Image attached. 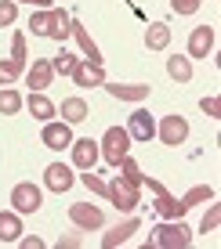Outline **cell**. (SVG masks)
<instances>
[{
    "label": "cell",
    "instance_id": "6da1fadb",
    "mask_svg": "<svg viewBox=\"0 0 221 249\" xmlns=\"http://www.w3.org/2000/svg\"><path fill=\"white\" fill-rule=\"evenodd\" d=\"M189 242H192V231H189V224H185L181 217L156 224V228H152V235H149V246L152 249H185Z\"/></svg>",
    "mask_w": 221,
    "mask_h": 249
},
{
    "label": "cell",
    "instance_id": "7a4b0ae2",
    "mask_svg": "<svg viewBox=\"0 0 221 249\" xmlns=\"http://www.w3.org/2000/svg\"><path fill=\"white\" fill-rule=\"evenodd\" d=\"M105 199L116 206V210H123V213H131L134 206L141 202V184H134V181H127L123 174H116L113 181H105Z\"/></svg>",
    "mask_w": 221,
    "mask_h": 249
},
{
    "label": "cell",
    "instance_id": "3957f363",
    "mask_svg": "<svg viewBox=\"0 0 221 249\" xmlns=\"http://www.w3.org/2000/svg\"><path fill=\"white\" fill-rule=\"evenodd\" d=\"M98 152H101V159H105L109 166H120V159L131 152V134H127V126H109V130L101 134V141H98Z\"/></svg>",
    "mask_w": 221,
    "mask_h": 249
},
{
    "label": "cell",
    "instance_id": "277c9868",
    "mask_svg": "<svg viewBox=\"0 0 221 249\" xmlns=\"http://www.w3.org/2000/svg\"><path fill=\"white\" fill-rule=\"evenodd\" d=\"M156 137L167 144V148H178V144H185V141H189V119L178 116V112L163 116V119L156 123Z\"/></svg>",
    "mask_w": 221,
    "mask_h": 249
},
{
    "label": "cell",
    "instance_id": "5b68a950",
    "mask_svg": "<svg viewBox=\"0 0 221 249\" xmlns=\"http://www.w3.org/2000/svg\"><path fill=\"white\" fill-rule=\"evenodd\" d=\"M40 206H44V192H40L33 181H22V184H15L11 188V210L15 213H37Z\"/></svg>",
    "mask_w": 221,
    "mask_h": 249
},
{
    "label": "cell",
    "instance_id": "8992f818",
    "mask_svg": "<svg viewBox=\"0 0 221 249\" xmlns=\"http://www.w3.org/2000/svg\"><path fill=\"white\" fill-rule=\"evenodd\" d=\"M69 220H73V228H80V231H98L105 224V213H101L95 202H73L69 206Z\"/></svg>",
    "mask_w": 221,
    "mask_h": 249
},
{
    "label": "cell",
    "instance_id": "52a82bcc",
    "mask_svg": "<svg viewBox=\"0 0 221 249\" xmlns=\"http://www.w3.org/2000/svg\"><path fill=\"white\" fill-rule=\"evenodd\" d=\"M40 141H44L51 152H62V148L73 144V126L65 123V119H47L44 130H40Z\"/></svg>",
    "mask_w": 221,
    "mask_h": 249
},
{
    "label": "cell",
    "instance_id": "ba28073f",
    "mask_svg": "<svg viewBox=\"0 0 221 249\" xmlns=\"http://www.w3.org/2000/svg\"><path fill=\"white\" fill-rule=\"evenodd\" d=\"M69 152H73V166L76 170H95V162L101 159L98 141H91V137H73Z\"/></svg>",
    "mask_w": 221,
    "mask_h": 249
},
{
    "label": "cell",
    "instance_id": "9c48e42d",
    "mask_svg": "<svg viewBox=\"0 0 221 249\" xmlns=\"http://www.w3.org/2000/svg\"><path fill=\"white\" fill-rule=\"evenodd\" d=\"M127 134H131V141H141L149 144L152 137H156V119H152L145 108H134L131 119H127Z\"/></svg>",
    "mask_w": 221,
    "mask_h": 249
},
{
    "label": "cell",
    "instance_id": "30bf717a",
    "mask_svg": "<svg viewBox=\"0 0 221 249\" xmlns=\"http://www.w3.org/2000/svg\"><path fill=\"white\" fill-rule=\"evenodd\" d=\"M214 40H218V29L214 25H196L189 33V54L185 58H207L214 51Z\"/></svg>",
    "mask_w": 221,
    "mask_h": 249
},
{
    "label": "cell",
    "instance_id": "8fae6325",
    "mask_svg": "<svg viewBox=\"0 0 221 249\" xmlns=\"http://www.w3.org/2000/svg\"><path fill=\"white\" fill-rule=\"evenodd\" d=\"M69 76H73L76 87H101V83H105V65H95V62H87V58H80Z\"/></svg>",
    "mask_w": 221,
    "mask_h": 249
},
{
    "label": "cell",
    "instance_id": "7c38bea8",
    "mask_svg": "<svg viewBox=\"0 0 221 249\" xmlns=\"http://www.w3.org/2000/svg\"><path fill=\"white\" fill-rule=\"evenodd\" d=\"M44 184L51 188V192H69V188L76 184V174H73V166H65V162H51V166L44 170Z\"/></svg>",
    "mask_w": 221,
    "mask_h": 249
},
{
    "label": "cell",
    "instance_id": "4fadbf2b",
    "mask_svg": "<svg viewBox=\"0 0 221 249\" xmlns=\"http://www.w3.org/2000/svg\"><path fill=\"white\" fill-rule=\"evenodd\" d=\"M51 80H55V69H51V58H33V65L25 69V83L33 90H47Z\"/></svg>",
    "mask_w": 221,
    "mask_h": 249
},
{
    "label": "cell",
    "instance_id": "5bb4252c",
    "mask_svg": "<svg viewBox=\"0 0 221 249\" xmlns=\"http://www.w3.org/2000/svg\"><path fill=\"white\" fill-rule=\"evenodd\" d=\"M25 108H29V116H33V119H40V123L55 119V112H58V105L47 98L44 90H29V98H25Z\"/></svg>",
    "mask_w": 221,
    "mask_h": 249
},
{
    "label": "cell",
    "instance_id": "9a60e30c",
    "mask_svg": "<svg viewBox=\"0 0 221 249\" xmlns=\"http://www.w3.org/2000/svg\"><path fill=\"white\" fill-rule=\"evenodd\" d=\"M101 87L113 94L116 101H145L149 94H152L149 83H101Z\"/></svg>",
    "mask_w": 221,
    "mask_h": 249
},
{
    "label": "cell",
    "instance_id": "2e32d148",
    "mask_svg": "<svg viewBox=\"0 0 221 249\" xmlns=\"http://www.w3.org/2000/svg\"><path fill=\"white\" fill-rule=\"evenodd\" d=\"M69 36H76V44H80V51H83V58H87V62L101 65V51H98V44L91 40V33L83 29L80 22H69Z\"/></svg>",
    "mask_w": 221,
    "mask_h": 249
},
{
    "label": "cell",
    "instance_id": "e0dca14e",
    "mask_svg": "<svg viewBox=\"0 0 221 249\" xmlns=\"http://www.w3.org/2000/svg\"><path fill=\"white\" fill-rule=\"evenodd\" d=\"M22 238V213L7 210L0 213V242H19Z\"/></svg>",
    "mask_w": 221,
    "mask_h": 249
},
{
    "label": "cell",
    "instance_id": "ac0fdd59",
    "mask_svg": "<svg viewBox=\"0 0 221 249\" xmlns=\"http://www.w3.org/2000/svg\"><path fill=\"white\" fill-rule=\"evenodd\" d=\"M167 44H171V25L167 22H152L145 29V47L149 51H163Z\"/></svg>",
    "mask_w": 221,
    "mask_h": 249
},
{
    "label": "cell",
    "instance_id": "d6986e66",
    "mask_svg": "<svg viewBox=\"0 0 221 249\" xmlns=\"http://www.w3.org/2000/svg\"><path fill=\"white\" fill-rule=\"evenodd\" d=\"M69 11H65V7H51V29H47V36L51 40H58V44H62L65 36H69Z\"/></svg>",
    "mask_w": 221,
    "mask_h": 249
},
{
    "label": "cell",
    "instance_id": "ffe728a7",
    "mask_svg": "<svg viewBox=\"0 0 221 249\" xmlns=\"http://www.w3.org/2000/svg\"><path fill=\"white\" fill-rule=\"evenodd\" d=\"M167 76H171L174 83H189L192 80V58H185V54L167 58Z\"/></svg>",
    "mask_w": 221,
    "mask_h": 249
},
{
    "label": "cell",
    "instance_id": "44dd1931",
    "mask_svg": "<svg viewBox=\"0 0 221 249\" xmlns=\"http://www.w3.org/2000/svg\"><path fill=\"white\" fill-rule=\"evenodd\" d=\"M134 231H138V217H127V220H123V224L116 228V231H109V235L101 238V246H105V249H116V246H123L127 238L134 235Z\"/></svg>",
    "mask_w": 221,
    "mask_h": 249
},
{
    "label": "cell",
    "instance_id": "7402d4cb",
    "mask_svg": "<svg viewBox=\"0 0 221 249\" xmlns=\"http://www.w3.org/2000/svg\"><path fill=\"white\" fill-rule=\"evenodd\" d=\"M87 112H91V108H87V101H83V98H65L62 101V119H65V123H83V119H87Z\"/></svg>",
    "mask_w": 221,
    "mask_h": 249
},
{
    "label": "cell",
    "instance_id": "603a6c76",
    "mask_svg": "<svg viewBox=\"0 0 221 249\" xmlns=\"http://www.w3.org/2000/svg\"><path fill=\"white\" fill-rule=\"evenodd\" d=\"M22 94L15 87H0V116H19L22 112Z\"/></svg>",
    "mask_w": 221,
    "mask_h": 249
},
{
    "label": "cell",
    "instance_id": "cb8c5ba5",
    "mask_svg": "<svg viewBox=\"0 0 221 249\" xmlns=\"http://www.w3.org/2000/svg\"><path fill=\"white\" fill-rule=\"evenodd\" d=\"M22 72H25V65H19L15 58H0V87H11Z\"/></svg>",
    "mask_w": 221,
    "mask_h": 249
},
{
    "label": "cell",
    "instance_id": "d4e9b609",
    "mask_svg": "<svg viewBox=\"0 0 221 249\" xmlns=\"http://www.w3.org/2000/svg\"><path fill=\"white\" fill-rule=\"evenodd\" d=\"M214 199V188L210 184H196V188H189V192L181 195V202L185 206H196V202H210Z\"/></svg>",
    "mask_w": 221,
    "mask_h": 249
},
{
    "label": "cell",
    "instance_id": "484cf974",
    "mask_svg": "<svg viewBox=\"0 0 221 249\" xmlns=\"http://www.w3.org/2000/svg\"><path fill=\"white\" fill-rule=\"evenodd\" d=\"M76 62H80L76 54H69V51H62L58 58H51V69H55V76H69L73 69H76Z\"/></svg>",
    "mask_w": 221,
    "mask_h": 249
},
{
    "label": "cell",
    "instance_id": "4316f807",
    "mask_svg": "<svg viewBox=\"0 0 221 249\" xmlns=\"http://www.w3.org/2000/svg\"><path fill=\"white\" fill-rule=\"evenodd\" d=\"M29 29L37 33V36H47V29H51V7H40L37 15L29 18Z\"/></svg>",
    "mask_w": 221,
    "mask_h": 249
},
{
    "label": "cell",
    "instance_id": "83f0119b",
    "mask_svg": "<svg viewBox=\"0 0 221 249\" xmlns=\"http://www.w3.org/2000/svg\"><path fill=\"white\" fill-rule=\"evenodd\" d=\"M15 18H19V4L15 0H0V29L15 25Z\"/></svg>",
    "mask_w": 221,
    "mask_h": 249
},
{
    "label": "cell",
    "instance_id": "f1b7e54d",
    "mask_svg": "<svg viewBox=\"0 0 221 249\" xmlns=\"http://www.w3.org/2000/svg\"><path fill=\"white\" fill-rule=\"evenodd\" d=\"M218 224H221V206L210 199V210L203 213V224H200V231H218Z\"/></svg>",
    "mask_w": 221,
    "mask_h": 249
},
{
    "label": "cell",
    "instance_id": "f546056e",
    "mask_svg": "<svg viewBox=\"0 0 221 249\" xmlns=\"http://www.w3.org/2000/svg\"><path fill=\"white\" fill-rule=\"evenodd\" d=\"M80 181L87 184L95 195H105V192H109V188H105V181H101V177L95 174V170H80Z\"/></svg>",
    "mask_w": 221,
    "mask_h": 249
},
{
    "label": "cell",
    "instance_id": "4dcf8cb0",
    "mask_svg": "<svg viewBox=\"0 0 221 249\" xmlns=\"http://www.w3.org/2000/svg\"><path fill=\"white\" fill-rule=\"evenodd\" d=\"M203 7V0H171V11L174 15H196Z\"/></svg>",
    "mask_w": 221,
    "mask_h": 249
},
{
    "label": "cell",
    "instance_id": "1f68e13d",
    "mask_svg": "<svg viewBox=\"0 0 221 249\" xmlns=\"http://www.w3.org/2000/svg\"><path fill=\"white\" fill-rule=\"evenodd\" d=\"M11 58L19 65H25V33H15L11 36Z\"/></svg>",
    "mask_w": 221,
    "mask_h": 249
},
{
    "label": "cell",
    "instance_id": "d6a6232c",
    "mask_svg": "<svg viewBox=\"0 0 221 249\" xmlns=\"http://www.w3.org/2000/svg\"><path fill=\"white\" fill-rule=\"evenodd\" d=\"M200 108H203L207 116H214V119L221 116V101H218V98H203V101H200Z\"/></svg>",
    "mask_w": 221,
    "mask_h": 249
},
{
    "label": "cell",
    "instance_id": "836d02e7",
    "mask_svg": "<svg viewBox=\"0 0 221 249\" xmlns=\"http://www.w3.org/2000/svg\"><path fill=\"white\" fill-rule=\"evenodd\" d=\"M19 242L25 249H44V238H37V235H29V238H19Z\"/></svg>",
    "mask_w": 221,
    "mask_h": 249
},
{
    "label": "cell",
    "instance_id": "e575fe53",
    "mask_svg": "<svg viewBox=\"0 0 221 249\" xmlns=\"http://www.w3.org/2000/svg\"><path fill=\"white\" fill-rule=\"evenodd\" d=\"M25 4H37V7H51L55 0H25Z\"/></svg>",
    "mask_w": 221,
    "mask_h": 249
}]
</instances>
